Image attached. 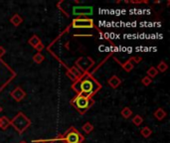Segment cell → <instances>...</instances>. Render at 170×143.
Instances as JSON below:
<instances>
[{
  "instance_id": "1",
  "label": "cell",
  "mask_w": 170,
  "mask_h": 143,
  "mask_svg": "<svg viewBox=\"0 0 170 143\" xmlns=\"http://www.w3.org/2000/svg\"><path fill=\"white\" fill-rule=\"evenodd\" d=\"M72 87L78 95L88 99H93V95L101 90V86L91 74L86 73L83 74L82 77L73 83Z\"/></svg>"
},
{
  "instance_id": "2",
  "label": "cell",
  "mask_w": 170,
  "mask_h": 143,
  "mask_svg": "<svg viewBox=\"0 0 170 143\" xmlns=\"http://www.w3.org/2000/svg\"><path fill=\"white\" fill-rule=\"evenodd\" d=\"M10 121H11V125L20 134H22L25 130L31 126V120L22 111H19Z\"/></svg>"
},
{
  "instance_id": "3",
  "label": "cell",
  "mask_w": 170,
  "mask_h": 143,
  "mask_svg": "<svg viewBox=\"0 0 170 143\" xmlns=\"http://www.w3.org/2000/svg\"><path fill=\"white\" fill-rule=\"evenodd\" d=\"M71 103L76 107V109H77L81 114H84V113H86V111L89 108H91L93 106V104L95 103V100L93 99L85 98V96L81 95H77L76 98L72 99Z\"/></svg>"
},
{
  "instance_id": "4",
  "label": "cell",
  "mask_w": 170,
  "mask_h": 143,
  "mask_svg": "<svg viewBox=\"0 0 170 143\" xmlns=\"http://www.w3.org/2000/svg\"><path fill=\"white\" fill-rule=\"evenodd\" d=\"M63 137L66 143H83L85 137L75 127H71L63 134Z\"/></svg>"
},
{
  "instance_id": "5",
  "label": "cell",
  "mask_w": 170,
  "mask_h": 143,
  "mask_svg": "<svg viewBox=\"0 0 170 143\" xmlns=\"http://www.w3.org/2000/svg\"><path fill=\"white\" fill-rule=\"evenodd\" d=\"M73 11L69 13L68 17L75 16L76 18H87V16H90L93 14V8L92 6H74Z\"/></svg>"
},
{
  "instance_id": "6",
  "label": "cell",
  "mask_w": 170,
  "mask_h": 143,
  "mask_svg": "<svg viewBox=\"0 0 170 143\" xmlns=\"http://www.w3.org/2000/svg\"><path fill=\"white\" fill-rule=\"evenodd\" d=\"M95 64V62L91 58V57H81L79 58L77 62H76V65H77V68L82 72L83 74H86L89 72V70L91 69V67Z\"/></svg>"
},
{
  "instance_id": "7",
  "label": "cell",
  "mask_w": 170,
  "mask_h": 143,
  "mask_svg": "<svg viewBox=\"0 0 170 143\" xmlns=\"http://www.w3.org/2000/svg\"><path fill=\"white\" fill-rule=\"evenodd\" d=\"M72 27L75 29H90L95 27V24L91 18H75L72 21Z\"/></svg>"
},
{
  "instance_id": "8",
  "label": "cell",
  "mask_w": 170,
  "mask_h": 143,
  "mask_svg": "<svg viewBox=\"0 0 170 143\" xmlns=\"http://www.w3.org/2000/svg\"><path fill=\"white\" fill-rule=\"evenodd\" d=\"M10 95L16 100V102H21V100H23L25 99V96H26V92L24 91L22 87H17L10 92Z\"/></svg>"
},
{
  "instance_id": "9",
  "label": "cell",
  "mask_w": 170,
  "mask_h": 143,
  "mask_svg": "<svg viewBox=\"0 0 170 143\" xmlns=\"http://www.w3.org/2000/svg\"><path fill=\"white\" fill-rule=\"evenodd\" d=\"M109 85L110 87H113V89H117L121 85V79L117 77V75H113V77H110L109 79Z\"/></svg>"
},
{
  "instance_id": "10",
  "label": "cell",
  "mask_w": 170,
  "mask_h": 143,
  "mask_svg": "<svg viewBox=\"0 0 170 143\" xmlns=\"http://www.w3.org/2000/svg\"><path fill=\"white\" fill-rule=\"evenodd\" d=\"M153 116L155 117V118L157 119V120H162V119H164L165 117L167 116V112L164 110L163 108H161V107H158L156 109V110L154 111V113H153Z\"/></svg>"
},
{
  "instance_id": "11",
  "label": "cell",
  "mask_w": 170,
  "mask_h": 143,
  "mask_svg": "<svg viewBox=\"0 0 170 143\" xmlns=\"http://www.w3.org/2000/svg\"><path fill=\"white\" fill-rule=\"evenodd\" d=\"M10 23L13 25V26L18 27L23 23V18L21 17V15H19V14H14L10 18Z\"/></svg>"
},
{
  "instance_id": "12",
  "label": "cell",
  "mask_w": 170,
  "mask_h": 143,
  "mask_svg": "<svg viewBox=\"0 0 170 143\" xmlns=\"http://www.w3.org/2000/svg\"><path fill=\"white\" fill-rule=\"evenodd\" d=\"M10 125H11V121L7 116L0 117V128L3 130H6Z\"/></svg>"
},
{
  "instance_id": "13",
  "label": "cell",
  "mask_w": 170,
  "mask_h": 143,
  "mask_svg": "<svg viewBox=\"0 0 170 143\" xmlns=\"http://www.w3.org/2000/svg\"><path fill=\"white\" fill-rule=\"evenodd\" d=\"M121 67H122V69L126 72V73H129V72H131L132 71V69L134 68V64L130 60H128V61H126L125 63H124V64H121Z\"/></svg>"
},
{
  "instance_id": "14",
  "label": "cell",
  "mask_w": 170,
  "mask_h": 143,
  "mask_svg": "<svg viewBox=\"0 0 170 143\" xmlns=\"http://www.w3.org/2000/svg\"><path fill=\"white\" fill-rule=\"evenodd\" d=\"M121 114L122 117H124V118L127 119V118H129L131 115H132V110H131L129 107L125 106V107H124V108L121 109Z\"/></svg>"
},
{
  "instance_id": "15",
  "label": "cell",
  "mask_w": 170,
  "mask_h": 143,
  "mask_svg": "<svg viewBox=\"0 0 170 143\" xmlns=\"http://www.w3.org/2000/svg\"><path fill=\"white\" fill-rule=\"evenodd\" d=\"M28 43H29V45H31L33 48H35L38 44L41 43V40H40V38L38 37L37 35H33V36L30 38V39H29Z\"/></svg>"
},
{
  "instance_id": "16",
  "label": "cell",
  "mask_w": 170,
  "mask_h": 143,
  "mask_svg": "<svg viewBox=\"0 0 170 143\" xmlns=\"http://www.w3.org/2000/svg\"><path fill=\"white\" fill-rule=\"evenodd\" d=\"M140 134L142 135V137L148 138L152 134V130L150 127H148V126H144V127L140 130Z\"/></svg>"
},
{
  "instance_id": "17",
  "label": "cell",
  "mask_w": 170,
  "mask_h": 143,
  "mask_svg": "<svg viewBox=\"0 0 170 143\" xmlns=\"http://www.w3.org/2000/svg\"><path fill=\"white\" fill-rule=\"evenodd\" d=\"M156 70L158 71V73H164V72H166L168 70V65L164 61H162L157 65Z\"/></svg>"
},
{
  "instance_id": "18",
  "label": "cell",
  "mask_w": 170,
  "mask_h": 143,
  "mask_svg": "<svg viewBox=\"0 0 170 143\" xmlns=\"http://www.w3.org/2000/svg\"><path fill=\"white\" fill-rule=\"evenodd\" d=\"M157 75H158V71L156 70L155 67H150V68L147 70V77H149L150 79L155 78Z\"/></svg>"
},
{
  "instance_id": "19",
  "label": "cell",
  "mask_w": 170,
  "mask_h": 143,
  "mask_svg": "<svg viewBox=\"0 0 170 143\" xmlns=\"http://www.w3.org/2000/svg\"><path fill=\"white\" fill-rule=\"evenodd\" d=\"M69 71H70L71 73L73 74L77 79H80V78L83 75V73L77 68V67H71V68L69 69Z\"/></svg>"
},
{
  "instance_id": "20",
  "label": "cell",
  "mask_w": 170,
  "mask_h": 143,
  "mask_svg": "<svg viewBox=\"0 0 170 143\" xmlns=\"http://www.w3.org/2000/svg\"><path fill=\"white\" fill-rule=\"evenodd\" d=\"M44 60H45V57L43 56V54H41V53H37L33 56V61L35 62L36 64H41Z\"/></svg>"
},
{
  "instance_id": "21",
  "label": "cell",
  "mask_w": 170,
  "mask_h": 143,
  "mask_svg": "<svg viewBox=\"0 0 170 143\" xmlns=\"http://www.w3.org/2000/svg\"><path fill=\"white\" fill-rule=\"evenodd\" d=\"M132 122L134 125H136V126H139V125H141L142 122H143V117L142 116H140L138 114L136 115H134L133 116V118H132Z\"/></svg>"
},
{
  "instance_id": "22",
  "label": "cell",
  "mask_w": 170,
  "mask_h": 143,
  "mask_svg": "<svg viewBox=\"0 0 170 143\" xmlns=\"http://www.w3.org/2000/svg\"><path fill=\"white\" fill-rule=\"evenodd\" d=\"M83 130L86 133H91L93 130V125L91 123V122H86L84 125H83Z\"/></svg>"
},
{
  "instance_id": "23",
  "label": "cell",
  "mask_w": 170,
  "mask_h": 143,
  "mask_svg": "<svg viewBox=\"0 0 170 143\" xmlns=\"http://www.w3.org/2000/svg\"><path fill=\"white\" fill-rule=\"evenodd\" d=\"M47 142L48 143H66L63 135H59L56 138H53V139H51V140H47Z\"/></svg>"
},
{
  "instance_id": "24",
  "label": "cell",
  "mask_w": 170,
  "mask_h": 143,
  "mask_svg": "<svg viewBox=\"0 0 170 143\" xmlns=\"http://www.w3.org/2000/svg\"><path fill=\"white\" fill-rule=\"evenodd\" d=\"M152 83V79H150L149 77H144V78H142V79H141V83L143 86H145V87H147V86H149L150 83Z\"/></svg>"
},
{
  "instance_id": "25",
  "label": "cell",
  "mask_w": 170,
  "mask_h": 143,
  "mask_svg": "<svg viewBox=\"0 0 170 143\" xmlns=\"http://www.w3.org/2000/svg\"><path fill=\"white\" fill-rule=\"evenodd\" d=\"M66 75H67L68 78H69V79H71V81H72V82H74V83L78 79L76 78L75 75H74L72 74L71 72L69 71V69H68V70H67V72H66Z\"/></svg>"
},
{
  "instance_id": "26",
  "label": "cell",
  "mask_w": 170,
  "mask_h": 143,
  "mask_svg": "<svg viewBox=\"0 0 170 143\" xmlns=\"http://www.w3.org/2000/svg\"><path fill=\"white\" fill-rule=\"evenodd\" d=\"M129 60L133 63V64H138L142 61V58L141 57H138V56H134V57H131Z\"/></svg>"
},
{
  "instance_id": "27",
  "label": "cell",
  "mask_w": 170,
  "mask_h": 143,
  "mask_svg": "<svg viewBox=\"0 0 170 143\" xmlns=\"http://www.w3.org/2000/svg\"><path fill=\"white\" fill-rule=\"evenodd\" d=\"M44 48H45V46H44V44H43V43H42V42H41V43H39V44H38V45H37L36 47L34 48V49H35V50H37V51H38V53H41V52H42V51H43V50H44Z\"/></svg>"
},
{
  "instance_id": "28",
  "label": "cell",
  "mask_w": 170,
  "mask_h": 143,
  "mask_svg": "<svg viewBox=\"0 0 170 143\" xmlns=\"http://www.w3.org/2000/svg\"><path fill=\"white\" fill-rule=\"evenodd\" d=\"M5 54H6V49L2 47V46H0V58H2Z\"/></svg>"
},
{
  "instance_id": "29",
  "label": "cell",
  "mask_w": 170,
  "mask_h": 143,
  "mask_svg": "<svg viewBox=\"0 0 170 143\" xmlns=\"http://www.w3.org/2000/svg\"><path fill=\"white\" fill-rule=\"evenodd\" d=\"M33 143H48L47 140H36V141H33Z\"/></svg>"
},
{
  "instance_id": "30",
  "label": "cell",
  "mask_w": 170,
  "mask_h": 143,
  "mask_svg": "<svg viewBox=\"0 0 170 143\" xmlns=\"http://www.w3.org/2000/svg\"><path fill=\"white\" fill-rule=\"evenodd\" d=\"M19 143H27L26 141H24V140H22V141H20Z\"/></svg>"
},
{
  "instance_id": "31",
  "label": "cell",
  "mask_w": 170,
  "mask_h": 143,
  "mask_svg": "<svg viewBox=\"0 0 170 143\" xmlns=\"http://www.w3.org/2000/svg\"><path fill=\"white\" fill-rule=\"evenodd\" d=\"M1 111H2V107L0 106V113H1Z\"/></svg>"
}]
</instances>
